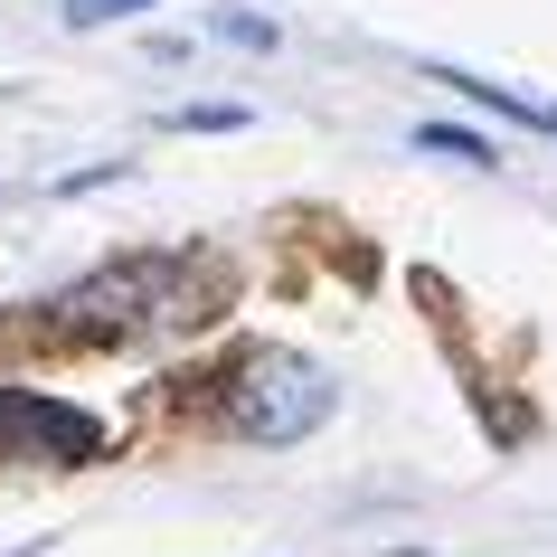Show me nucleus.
Instances as JSON below:
<instances>
[{"instance_id": "nucleus-1", "label": "nucleus", "mask_w": 557, "mask_h": 557, "mask_svg": "<svg viewBox=\"0 0 557 557\" xmlns=\"http://www.w3.org/2000/svg\"><path fill=\"white\" fill-rule=\"evenodd\" d=\"M322 416H331V379L294 350H256L227 379V425L246 444H302Z\"/></svg>"}, {"instance_id": "nucleus-2", "label": "nucleus", "mask_w": 557, "mask_h": 557, "mask_svg": "<svg viewBox=\"0 0 557 557\" xmlns=\"http://www.w3.org/2000/svg\"><path fill=\"white\" fill-rule=\"evenodd\" d=\"M0 454H38V463H86L95 425L76 407H48L29 387H0Z\"/></svg>"}, {"instance_id": "nucleus-3", "label": "nucleus", "mask_w": 557, "mask_h": 557, "mask_svg": "<svg viewBox=\"0 0 557 557\" xmlns=\"http://www.w3.org/2000/svg\"><path fill=\"white\" fill-rule=\"evenodd\" d=\"M416 143H425V151H454V161H492V143H482V133H463V123H425Z\"/></svg>"}, {"instance_id": "nucleus-4", "label": "nucleus", "mask_w": 557, "mask_h": 557, "mask_svg": "<svg viewBox=\"0 0 557 557\" xmlns=\"http://www.w3.org/2000/svg\"><path fill=\"white\" fill-rule=\"evenodd\" d=\"M180 133H236V123H246V104H180Z\"/></svg>"}, {"instance_id": "nucleus-5", "label": "nucleus", "mask_w": 557, "mask_h": 557, "mask_svg": "<svg viewBox=\"0 0 557 557\" xmlns=\"http://www.w3.org/2000/svg\"><path fill=\"white\" fill-rule=\"evenodd\" d=\"M133 10H151V0H66L76 29H104V20H133Z\"/></svg>"}]
</instances>
